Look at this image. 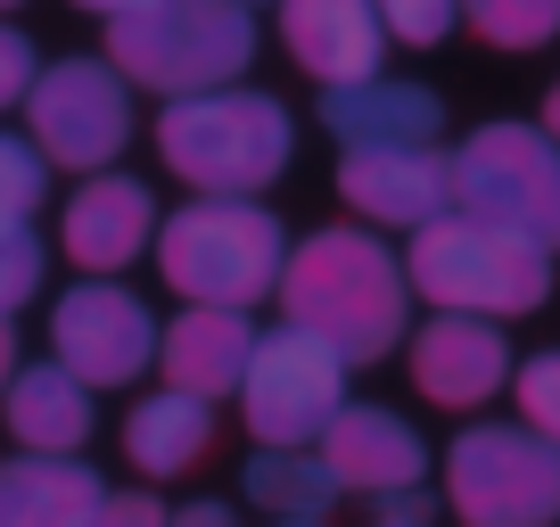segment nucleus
Returning a JSON list of instances; mask_svg holds the SVG:
<instances>
[{"mask_svg": "<svg viewBox=\"0 0 560 527\" xmlns=\"http://www.w3.org/2000/svg\"><path fill=\"white\" fill-rule=\"evenodd\" d=\"M42 289V239L34 231H0V321H18V305Z\"/></svg>", "mask_w": 560, "mask_h": 527, "instance_id": "nucleus-26", "label": "nucleus"}, {"mask_svg": "<svg viewBox=\"0 0 560 527\" xmlns=\"http://www.w3.org/2000/svg\"><path fill=\"white\" fill-rule=\"evenodd\" d=\"M107 67L132 91H165V99L231 91L256 67V17L240 0H149L107 25Z\"/></svg>", "mask_w": 560, "mask_h": 527, "instance_id": "nucleus-3", "label": "nucleus"}, {"mask_svg": "<svg viewBox=\"0 0 560 527\" xmlns=\"http://www.w3.org/2000/svg\"><path fill=\"white\" fill-rule=\"evenodd\" d=\"M462 25H470L487 50H544L560 34V0H462Z\"/></svg>", "mask_w": 560, "mask_h": 527, "instance_id": "nucleus-22", "label": "nucleus"}, {"mask_svg": "<svg viewBox=\"0 0 560 527\" xmlns=\"http://www.w3.org/2000/svg\"><path fill=\"white\" fill-rule=\"evenodd\" d=\"M9 379H18V321H0V396H9Z\"/></svg>", "mask_w": 560, "mask_h": 527, "instance_id": "nucleus-30", "label": "nucleus"}, {"mask_svg": "<svg viewBox=\"0 0 560 527\" xmlns=\"http://www.w3.org/2000/svg\"><path fill=\"white\" fill-rule=\"evenodd\" d=\"M0 9H25V0H0Z\"/></svg>", "mask_w": 560, "mask_h": 527, "instance_id": "nucleus-35", "label": "nucleus"}, {"mask_svg": "<svg viewBox=\"0 0 560 527\" xmlns=\"http://www.w3.org/2000/svg\"><path fill=\"white\" fill-rule=\"evenodd\" d=\"M158 272H165V289L190 297V305L247 314V305L272 297L280 272H289L280 214L256 207V198H198V207H174L158 223Z\"/></svg>", "mask_w": 560, "mask_h": 527, "instance_id": "nucleus-5", "label": "nucleus"}, {"mask_svg": "<svg viewBox=\"0 0 560 527\" xmlns=\"http://www.w3.org/2000/svg\"><path fill=\"white\" fill-rule=\"evenodd\" d=\"M42 190H50V165H42V149L18 141V132H0V231H25V223H34Z\"/></svg>", "mask_w": 560, "mask_h": 527, "instance_id": "nucleus-23", "label": "nucleus"}, {"mask_svg": "<svg viewBox=\"0 0 560 527\" xmlns=\"http://www.w3.org/2000/svg\"><path fill=\"white\" fill-rule=\"evenodd\" d=\"M34 42H25L18 34V25H0V107H18L25 99V91H34Z\"/></svg>", "mask_w": 560, "mask_h": 527, "instance_id": "nucleus-28", "label": "nucleus"}, {"mask_svg": "<svg viewBox=\"0 0 560 527\" xmlns=\"http://www.w3.org/2000/svg\"><path fill=\"white\" fill-rule=\"evenodd\" d=\"M380 527H420V519H380Z\"/></svg>", "mask_w": 560, "mask_h": 527, "instance_id": "nucleus-34", "label": "nucleus"}, {"mask_svg": "<svg viewBox=\"0 0 560 527\" xmlns=\"http://www.w3.org/2000/svg\"><path fill=\"white\" fill-rule=\"evenodd\" d=\"M272 527H322V519H272Z\"/></svg>", "mask_w": 560, "mask_h": 527, "instance_id": "nucleus-33", "label": "nucleus"}, {"mask_svg": "<svg viewBox=\"0 0 560 527\" xmlns=\"http://www.w3.org/2000/svg\"><path fill=\"white\" fill-rule=\"evenodd\" d=\"M214 445V405L182 396V387H158V396H140L124 412V461L140 470V487H158V478H190Z\"/></svg>", "mask_w": 560, "mask_h": 527, "instance_id": "nucleus-19", "label": "nucleus"}, {"mask_svg": "<svg viewBox=\"0 0 560 527\" xmlns=\"http://www.w3.org/2000/svg\"><path fill=\"white\" fill-rule=\"evenodd\" d=\"M74 9H91V17L116 25V17H132V9H149V0H74Z\"/></svg>", "mask_w": 560, "mask_h": 527, "instance_id": "nucleus-31", "label": "nucleus"}, {"mask_svg": "<svg viewBox=\"0 0 560 527\" xmlns=\"http://www.w3.org/2000/svg\"><path fill=\"white\" fill-rule=\"evenodd\" d=\"M174 527H240V519H231L223 503H182V511H174Z\"/></svg>", "mask_w": 560, "mask_h": 527, "instance_id": "nucleus-29", "label": "nucleus"}, {"mask_svg": "<svg viewBox=\"0 0 560 527\" xmlns=\"http://www.w3.org/2000/svg\"><path fill=\"white\" fill-rule=\"evenodd\" d=\"M511 338L494 321H470V314H438L412 330V396L438 412H478L511 387Z\"/></svg>", "mask_w": 560, "mask_h": 527, "instance_id": "nucleus-11", "label": "nucleus"}, {"mask_svg": "<svg viewBox=\"0 0 560 527\" xmlns=\"http://www.w3.org/2000/svg\"><path fill=\"white\" fill-rule=\"evenodd\" d=\"M511 396H520V429H536L544 445H560V354L511 371Z\"/></svg>", "mask_w": 560, "mask_h": 527, "instance_id": "nucleus-24", "label": "nucleus"}, {"mask_svg": "<svg viewBox=\"0 0 560 527\" xmlns=\"http://www.w3.org/2000/svg\"><path fill=\"white\" fill-rule=\"evenodd\" d=\"M404 281L438 314H470V321H511L536 314L552 297V247L520 239L503 223H478V214H438V223L412 231V256H404Z\"/></svg>", "mask_w": 560, "mask_h": 527, "instance_id": "nucleus-2", "label": "nucleus"}, {"mask_svg": "<svg viewBox=\"0 0 560 527\" xmlns=\"http://www.w3.org/2000/svg\"><path fill=\"white\" fill-rule=\"evenodd\" d=\"M314 454H322V470L338 478V494H412L420 478H429V445L387 405H347L322 429Z\"/></svg>", "mask_w": 560, "mask_h": 527, "instance_id": "nucleus-15", "label": "nucleus"}, {"mask_svg": "<svg viewBox=\"0 0 560 527\" xmlns=\"http://www.w3.org/2000/svg\"><path fill=\"white\" fill-rule=\"evenodd\" d=\"M280 314H289V330L322 338L347 371H363L380 354H396L404 321H412V281L371 231L338 223V231H314V239L289 247Z\"/></svg>", "mask_w": 560, "mask_h": 527, "instance_id": "nucleus-1", "label": "nucleus"}, {"mask_svg": "<svg viewBox=\"0 0 560 527\" xmlns=\"http://www.w3.org/2000/svg\"><path fill=\"white\" fill-rule=\"evenodd\" d=\"M91 527H174V511H165L149 487H116V494H100Z\"/></svg>", "mask_w": 560, "mask_h": 527, "instance_id": "nucleus-27", "label": "nucleus"}, {"mask_svg": "<svg viewBox=\"0 0 560 527\" xmlns=\"http://www.w3.org/2000/svg\"><path fill=\"white\" fill-rule=\"evenodd\" d=\"M322 124H330L347 149H438L445 99L429 83L371 74V83H354V91H322Z\"/></svg>", "mask_w": 560, "mask_h": 527, "instance_id": "nucleus-17", "label": "nucleus"}, {"mask_svg": "<svg viewBox=\"0 0 560 527\" xmlns=\"http://www.w3.org/2000/svg\"><path fill=\"white\" fill-rule=\"evenodd\" d=\"M280 50L298 58V74H314L322 91H354L380 74L387 25L371 0H280Z\"/></svg>", "mask_w": 560, "mask_h": 527, "instance_id": "nucleus-14", "label": "nucleus"}, {"mask_svg": "<svg viewBox=\"0 0 560 527\" xmlns=\"http://www.w3.org/2000/svg\"><path fill=\"white\" fill-rule=\"evenodd\" d=\"M247 363H256V330H247V314L190 305L182 321H165V330H158V371H165V387H182V396H198V405L240 396Z\"/></svg>", "mask_w": 560, "mask_h": 527, "instance_id": "nucleus-16", "label": "nucleus"}, {"mask_svg": "<svg viewBox=\"0 0 560 527\" xmlns=\"http://www.w3.org/2000/svg\"><path fill=\"white\" fill-rule=\"evenodd\" d=\"M338 198L371 223L420 231L454 214V157L445 149H347L338 157Z\"/></svg>", "mask_w": 560, "mask_h": 527, "instance_id": "nucleus-13", "label": "nucleus"}, {"mask_svg": "<svg viewBox=\"0 0 560 527\" xmlns=\"http://www.w3.org/2000/svg\"><path fill=\"white\" fill-rule=\"evenodd\" d=\"M25 141L42 149V165L67 174H116V157L132 149V83L107 58H58L25 91Z\"/></svg>", "mask_w": 560, "mask_h": 527, "instance_id": "nucleus-8", "label": "nucleus"}, {"mask_svg": "<svg viewBox=\"0 0 560 527\" xmlns=\"http://www.w3.org/2000/svg\"><path fill=\"white\" fill-rule=\"evenodd\" d=\"M240 487H247V503L272 511V519H322V511L338 503V478L322 470L314 445H298V454H256Z\"/></svg>", "mask_w": 560, "mask_h": 527, "instance_id": "nucleus-21", "label": "nucleus"}, {"mask_svg": "<svg viewBox=\"0 0 560 527\" xmlns=\"http://www.w3.org/2000/svg\"><path fill=\"white\" fill-rule=\"evenodd\" d=\"M445 503L462 527H560V445L536 429H462L445 454Z\"/></svg>", "mask_w": 560, "mask_h": 527, "instance_id": "nucleus-6", "label": "nucleus"}, {"mask_svg": "<svg viewBox=\"0 0 560 527\" xmlns=\"http://www.w3.org/2000/svg\"><path fill=\"white\" fill-rule=\"evenodd\" d=\"M158 354V321L132 289L116 281H83L50 305V363L74 371L83 387H132Z\"/></svg>", "mask_w": 560, "mask_h": 527, "instance_id": "nucleus-10", "label": "nucleus"}, {"mask_svg": "<svg viewBox=\"0 0 560 527\" xmlns=\"http://www.w3.org/2000/svg\"><path fill=\"white\" fill-rule=\"evenodd\" d=\"M0 421H9V437H18V454H83L91 445V387L74 379V371L58 363H34L9 379V396H0Z\"/></svg>", "mask_w": 560, "mask_h": 527, "instance_id": "nucleus-18", "label": "nucleus"}, {"mask_svg": "<svg viewBox=\"0 0 560 527\" xmlns=\"http://www.w3.org/2000/svg\"><path fill=\"white\" fill-rule=\"evenodd\" d=\"M454 207L560 247V149L544 141V124H478L454 149Z\"/></svg>", "mask_w": 560, "mask_h": 527, "instance_id": "nucleus-7", "label": "nucleus"}, {"mask_svg": "<svg viewBox=\"0 0 560 527\" xmlns=\"http://www.w3.org/2000/svg\"><path fill=\"white\" fill-rule=\"evenodd\" d=\"M371 9H380L387 42H412V50H438L462 25V0H371Z\"/></svg>", "mask_w": 560, "mask_h": 527, "instance_id": "nucleus-25", "label": "nucleus"}, {"mask_svg": "<svg viewBox=\"0 0 560 527\" xmlns=\"http://www.w3.org/2000/svg\"><path fill=\"white\" fill-rule=\"evenodd\" d=\"M536 124H544V141H552V149H560V83H552V91H544V116H536Z\"/></svg>", "mask_w": 560, "mask_h": 527, "instance_id": "nucleus-32", "label": "nucleus"}, {"mask_svg": "<svg viewBox=\"0 0 560 527\" xmlns=\"http://www.w3.org/2000/svg\"><path fill=\"white\" fill-rule=\"evenodd\" d=\"M289 107L264 91H198V99H165L158 116V157L174 181L198 198H256L264 181L289 174Z\"/></svg>", "mask_w": 560, "mask_h": 527, "instance_id": "nucleus-4", "label": "nucleus"}, {"mask_svg": "<svg viewBox=\"0 0 560 527\" xmlns=\"http://www.w3.org/2000/svg\"><path fill=\"white\" fill-rule=\"evenodd\" d=\"M149 239H158V198L132 174H91L83 190H74V207L58 214V247H67V264L91 272V281L132 272V264L149 256Z\"/></svg>", "mask_w": 560, "mask_h": 527, "instance_id": "nucleus-12", "label": "nucleus"}, {"mask_svg": "<svg viewBox=\"0 0 560 527\" xmlns=\"http://www.w3.org/2000/svg\"><path fill=\"white\" fill-rule=\"evenodd\" d=\"M347 412V363L305 330L256 338V363L240 379V421L256 437V454H298L322 445V429Z\"/></svg>", "mask_w": 560, "mask_h": 527, "instance_id": "nucleus-9", "label": "nucleus"}, {"mask_svg": "<svg viewBox=\"0 0 560 527\" xmlns=\"http://www.w3.org/2000/svg\"><path fill=\"white\" fill-rule=\"evenodd\" d=\"M100 478L91 461H50V454H18L0 461V527H91L100 511Z\"/></svg>", "mask_w": 560, "mask_h": 527, "instance_id": "nucleus-20", "label": "nucleus"}, {"mask_svg": "<svg viewBox=\"0 0 560 527\" xmlns=\"http://www.w3.org/2000/svg\"><path fill=\"white\" fill-rule=\"evenodd\" d=\"M240 9H247V0H240Z\"/></svg>", "mask_w": 560, "mask_h": 527, "instance_id": "nucleus-36", "label": "nucleus"}]
</instances>
